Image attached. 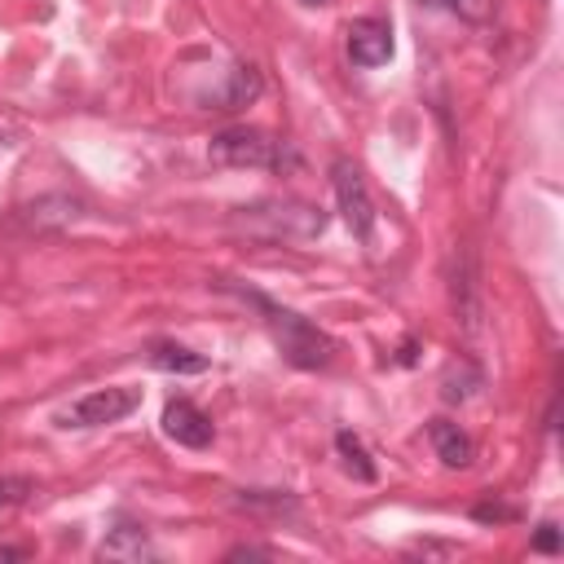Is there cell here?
Wrapping results in <instances>:
<instances>
[{
    "label": "cell",
    "mask_w": 564,
    "mask_h": 564,
    "mask_svg": "<svg viewBox=\"0 0 564 564\" xmlns=\"http://www.w3.org/2000/svg\"><path fill=\"white\" fill-rule=\"evenodd\" d=\"M216 286H220V291H234L238 300H247V304L260 313V322L269 326L273 344L282 348V357H286L291 366H300V370H326V366L335 361V339H330L317 322H308L304 313H295V308H286V304H278V300H269L264 291L238 286V282H229V278H220Z\"/></svg>",
    "instance_id": "cell-1"
},
{
    "label": "cell",
    "mask_w": 564,
    "mask_h": 564,
    "mask_svg": "<svg viewBox=\"0 0 564 564\" xmlns=\"http://www.w3.org/2000/svg\"><path fill=\"white\" fill-rule=\"evenodd\" d=\"M234 229L264 238V242H308L326 229V212L313 203H291V198H260L251 207H238L229 216Z\"/></svg>",
    "instance_id": "cell-2"
},
{
    "label": "cell",
    "mask_w": 564,
    "mask_h": 564,
    "mask_svg": "<svg viewBox=\"0 0 564 564\" xmlns=\"http://www.w3.org/2000/svg\"><path fill=\"white\" fill-rule=\"evenodd\" d=\"M207 159L220 167H264V172H300V150L260 128H225L212 137Z\"/></svg>",
    "instance_id": "cell-3"
},
{
    "label": "cell",
    "mask_w": 564,
    "mask_h": 564,
    "mask_svg": "<svg viewBox=\"0 0 564 564\" xmlns=\"http://www.w3.org/2000/svg\"><path fill=\"white\" fill-rule=\"evenodd\" d=\"M330 189H335V203H339V216L348 220L352 238L357 242H370L375 238V198L366 189V176L352 159H335L330 163Z\"/></svg>",
    "instance_id": "cell-4"
},
{
    "label": "cell",
    "mask_w": 564,
    "mask_h": 564,
    "mask_svg": "<svg viewBox=\"0 0 564 564\" xmlns=\"http://www.w3.org/2000/svg\"><path fill=\"white\" fill-rule=\"evenodd\" d=\"M137 405H141L137 388H97V392L79 397L66 414H57V423L62 427H106V423L128 419Z\"/></svg>",
    "instance_id": "cell-5"
},
{
    "label": "cell",
    "mask_w": 564,
    "mask_h": 564,
    "mask_svg": "<svg viewBox=\"0 0 564 564\" xmlns=\"http://www.w3.org/2000/svg\"><path fill=\"white\" fill-rule=\"evenodd\" d=\"M348 62L352 66H383L392 57V26L383 18H352L348 22Z\"/></svg>",
    "instance_id": "cell-6"
},
{
    "label": "cell",
    "mask_w": 564,
    "mask_h": 564,
    "mask_svg": "<svg viewBox=\"0 0 564 564\" xmlns=\"http://www.w3.org/2000/svg\"><path fill=\"white\" fill-rule=\"evenodd\" d=\"M163 432H167L176 445H185V449H207L212 436H216L212 419H207L194 401H185V397H176V401L163 405Z\"/></svg>",
    "instance_id": "cell-7"
},
{
    "label": "cell",
    "mask_w": 564,
    "mask_h": 564,
    "mask_svg": "<svg viewBox=\"0 0 564 564\" xmlns=\"http://www.w3.org/2000/svg\"><path fill=\"white\" fill-rule=\"evenodd\" d=\"M480 273H476V256L463 247L458 256H454V313L463 317V326L467 330H476L480 326V282H476Z\"/></svg>",
    "instance_id": "cell-8"
},
{
    "label": "cell",
    "mask_w": 564,
    "mask_h": 564,
    "mask_svg": "<svg viewBox=\"0 0 564 564\" xmlns=\"http://www.w3.org/2000/svg\"><path fill=\"white\" fill-rule=\"evenodd\" d=\"M260 93H264V75H260L251 62H234L225 88L212 97V110H242V106H251Z\"/></svg>",
    "instance_id": "cell-9"
},
{
    "label": "cell",
    "mask_w": 564,
    "mask_h": 564,
    "mask_svg": "<svg viewBox=\"0 0 564 564\" xmlns=\"http://www.w3.org/2000/svg\"><path fill=\"white\" fill-rule=\"evenodd\" d=\"M427 436H432V449H436V458H441L445 467H471L476 445H471V436H467L458 423L432 419V423H427Z\"/></svg>",
    "instance_id": "cell-10"
},
{
    "label": "cell",
    "mask_w": 564,
    "mask_h": 564,
    "mask_svg": "<svg viewBox=\"0 0 564 564\" xmlns=\"http://www.w3.org/2000/svg\"><path fill=\"white\" fill-rule=\"evenodd\" d=\"M97 551H101V560H150V555H154L145 529H141V524H128V520H119V524L101 538Z\"/></svg>",
    "instance_id": "cell-11"
},
{
    "label": "cell",
    "mask_w": 564,
    "mask_h": 564,
    "mask_svg": "<svg viewBox=\"0 0 564 564\" xmlns=\"http://www.w3.org/2000/svg\"><path fill=\"white\" fill-rule=\"evenodd\" d=\"M150 366L154 370H172V375H203L207 370V357L203 352H189L185 344L159 339V344H150Z\"/></svg>",
    "instance_id": "cell-12"
},
{
    "label": "cell",
    "mask_w": 564,
    "mask_h": 564,
    "mask_svg": "<svg viewBox=\"0 0 564 564\" xmlns=\"http://www.w3.org/2000/svg\"><path fill=\"white\" fill-rule=\"evenodd\" d=\"M234 502L247 511H260V516H295L300 511V502L286 489H242Z\"/></svg>",
    "instance_id": "cell-13"
},
{
    "label": "cell",
    "mask_w": 564,
    "mask_h": 564,
    "mask_svg": "<svg viewBox=\"0 0 564 564\" xmlns=\"http://www.w3.org/2000/svg\"><path fill=\"white\" fill-rule=\"evenodd\" d=\"M335 449H339V458H344V471L352 476V480H361V485H370L379 471H375V463H370V454H366V445L352 436V432H335Z\"/></svg>",
    "instance_id": "cell-14"
},
{
    "label": "cell",
    "mask_w": 564,
    "mask_h": 564,
    "mask_svg": "<svg viewBox=\"0 0 564 564\" xmlns=\"http://www.w3.org/2000/svg\"><path fill=\"white\" fill-rule=\"evenodd\" d=\"M31 494H35V480L31 476H0V511L26 502Z\"/></svg>",
    "instance_id": "cell-15"
},
{
    "label": "cell",
    "mask_w": 564,
    "mask_h": 564,
    "mask_svg": "<svg viewBox=\"0 0 564 564\" xmlns=\"http://www.w3.org/2000/svg\"><path fill=\"white\" fill-rule=\"evenodd\" d=\"M533 551H542V555H555V551H560V524H555V520H542V524H538Z\"/></svg>",
    "instance_id": "cell-16"
},
{
    "label": "cell",
    "mask_w": 564,
    "mask_h": 564,
    "mask_svg": "<svg viewBox=\"0 0 564 564\" xmlns=\"http://www.w3.org/2000/svg\"><path fill=\"white\" fill-rule=\"evenodd\" d=\"M471 516L489 524V520H511L516 511H511V507H498V502H480V507H471Z\"/></svg>",
    "instance_id": "cell-17"
},
{
    "label": "cell",
    "mask_w": 564,
    "mask_h": 564,
    "mask_svg": "<svg viewBox=\"0 0 564 564\" xmlns=\"http://www.w3.org/2000/svg\"><path fill=\"white\" fill-rule=\"evenodd\" d=\"M414 348H419V339H405V344H401V357H397V361H401V366H414Z\"/></svg>",
    "instance_id": "cell-18"
},
{
    "label": "cell",
    "mask_w": 564,
    "mask_h": 564,
    "mask_svg": "<svg viewBox=\"0 0 564 564\" xmlns=\"http://www.w3.org/2000/svg\"><path fill=\"white\" fill-rule=\"evenodd\" d=\"M22 555H26V546H4L0 551V560H22Z\"/></svg>",
    "instance_id": "cell-19"
},
{
    "label": "cell",
    "mask_w": 564,
    "mask_h": 564,
    "mask_svg": "<svg viewBox=\"0 0 564 564\" xmlns=\"http://www.w3.org/2000/svg\"><path fill=\"white\" fill-rule=\"evenodd\" d=\"M419 4H427V9H454L458 0H419Z\"/></svg>",
    "instance_id": "cell-20"
},
{
    "label": "cell",
    "mask_w": 564,
    "mask_h": 564,
    "mask_svg": "<svg viewBox=\"0 0 564 564\" xmlns=\"http://www.w3.org/2000/svg\"><path fill=\"white\" fill-rule=\"evenodd\" d=\"M300 4H326V0H300Z\"/></svg>",
    "instance_id": "cell-21"
}]
</instances>
